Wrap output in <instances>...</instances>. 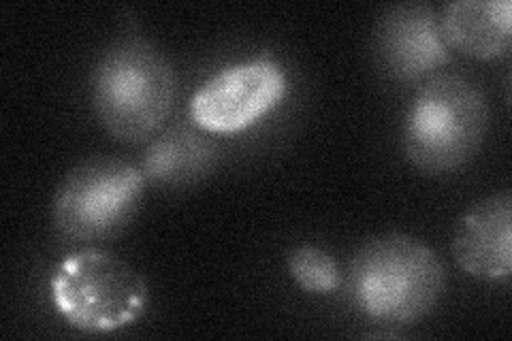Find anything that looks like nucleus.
Masks as SVG:
<instances>
[{
	"mask_svg": "<svg viewBox=\"0 0 512 341\" xmlns=\"http://www.w3.org/2000/svg\"><path fill=\"white\" fill-rule=\"evenodd\" d=\"M291 278L308 295H333L342 286V271L335 258L316 246H297L286 258Z\"/></svg>",
	"mask_w": 512,
	"mask_h": 341,
	"instance_id": "11",
	"label": "nucleus"
},
{
	"mask_svg": "<svg viewBox=\"0 0 512 341\" xmlns=\"http://www.w3.org/2000/svg\"><path fill=\"white\" fill-rule=\"evenodd\" d=\"M90 99L105 133L122 143L152 139L178 99L173 64L141 37L111 43L90 75Z\"/></svg>",
	"mask_w": 512,
	"mask_h": 341,
	"instance_id": "2",
	"label": "nucleus"
},
{
	"mask_svg": "<svg viewBox=\"0 0 512 341\" xmlns=\"http://www.w3.org/2000/svg\"><path fill=\"white\" fill-rule=\"evenodd\" d=\"M146 186V177L133 162L90 158L60 182L52 203L54 229L71 241L114 237L135 218Z\"/></svg>",
	"mask_w": 512,
	"mask_h": 341,
	"instance_id": "5",
	"label": "nucleus"
},
{
	"mask_svg": "<svg viewBox=\"0 0 512 341\" xmlns=\"http://www.w3.org/2000/svg\"><path fill=\"white\" fill-rule=\"evenodd\" d=\"M216 158L214 141L197 126H173L152 141L139 169L148 184L186 188L205 180Z\"/></svg>",
	"mask_w": 512,
	"mask_h": 341,
	"instance_id": "10",
	"label": "nucleus"
},
{
	"mask_svg": "<svg viewBox=\"0 0 512 341\" xmlns=\"http://www.w3.org/2000/svg\"><path fill=\"white\" fill-rule=\"evenodd\" d=\"M288 90L282 64L269 54L233 64L192 94L190 122L207 135H235L274 111Z\"/></svg>",
	"mask_w": 512,
	"mask_h": 341,
	"instance_id": "6",
	"label": "nucleus"
},
{
	"mask_svg": "<svg viewBox=\"0 0 512 341\" xmlns=\"http://www.w3.org/2000/svg\"><path fill=\"white\" fill-rule=\"evenodd\" d=\"M457 267L476 280L498 282L512 273V199L498 192L459 218L453 237Z\"/></svg>",
	"mask_w": 512,
	"mask_h": 341,
	"instance_id": "8",
	"label": "nucleus"
},
{
	"mask_svg": "<svg viewBox=\"0 0 512 341\" xmlns=\"http://www.w3.org/2000/svg\"><path fill=\"white\" fill-rule=\"evenodd\" d=\"M438 18L448 50L476 60L508 56L512 47L510 0H455Z\"/></svg>",
	"mask_w": 512,
	"mask_h": 341,
	"instance_id": "9",
	"label": "nucleus"
},
{
	"mask_svg": "<svg viewBox=\"0 0 512 341\" xmlns=\"http://www.w3.org/2000/svg\"><path fill=\"white\" fill-rule=\"evenodd\" d=\"M446 288L440 256L421 239L382 233L363 241L352 254L346 295L367 318L412 324L436 310Z\"/></svg>",
	"mask_w": 512,
	"mask_h": 341,
	"instance_id": "1",
	"label": "nucleus"
},
{
	"mask_svg": "<svg viewBox=\"0 0 512 341\" xmlns=\"http://www.w3.org/2000/svg\"><path fill=\"white\" fill-rule=\"evenodd\" d=\"M489 103L476 81L438 73L423 81L406 111L402 145L410 165L431 177L451 175L483 150Z\"/></svg>",
	"mask_w": 512,
	"mask_h": 341,
	"instance_id": "3",
	"label": "nucleus"
},
{
	"mask_svg": "<svg viewBox=\"0 0 512 341\" xmlns=\"http://www.w3.org/2000/svg\"><path fill=\"white\" fill-rule=\"evenodd\" d=\"M50 295L73 329L90 335L120 331L146 312L150 290L141 273L120 256L86 248L56 267Z\"/></svg>",
	"mask_w": 512,
	"mask_h": 341,
	"instance_id": "4",
	"label": "nucleus"
},
{
	"mask_svg": "<svg viewBox=\"0 0 512 341\" xmlns=\"http://www.w3.org/2000/svg\"><path fill=\"white\" fill-rule=\"evenodd\" d=\"M374 54L380 69L399 84H423L453 60L438 13L427 3L384 9L374 26Z\"/></svg>",
	"mask_w": 512,
	"mask_h": 341,
	"instance_id": "7",
	"label": "nucleus"
}]
</instances>
